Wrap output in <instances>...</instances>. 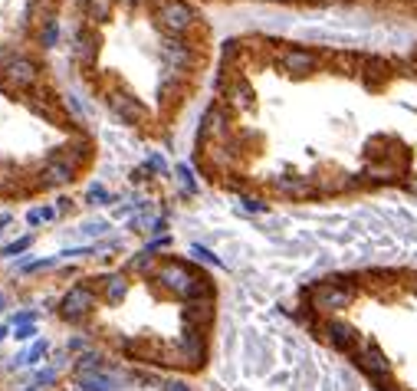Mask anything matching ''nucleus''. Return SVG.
<instances>
[{
	"mask_svg": "<svg viewBox=\"0 0 417 391\" xmlns=\"http://www.w3.org/2000/svg\"><path fill=\"white\" fill-rule=\"evenodd\" d=\"M37 382L40 385H53V382H56V372H49V368H47V372H37Z\"/></svg>",
	"mask_w": 417,
	"mask_h": 391,
	"instance_id": "nucleus-27",
	"label": "nucleus"
},
{
	"mask_svg": "<svg viewBox=\"0 0 417 391\" xmlns=\"http://www.w3.org/2000/svg\"><path fill=\"white\" fill-rule=\"evenodd\" d=\"M76 385L85 391H115V382L105 372H76Z\"/></svg>",
	"mask_w": 417,
	"mask_h": 391,
	"instance_id": "nucleus-14",
	"label": "nucleus"
},
{
	"mask_svg": "<svg viewBox=\"0 0 417 391\" xmlns=\"http://www.w3.org/2000/svg\"><path fill=\"white\" fill-rule=\"evenodd\" d=\"M351 303H355V287H349V283L329 279V283H319L315 289H309V309H315V313H322V315L342 313Z\"/></svg>",
	"mask_w": 417,
	"mask_h": 391,
	"instance_id": "nucleus-4",
	"label": "nucleus"
},
{
	"mask_svg": "<svg viewBox=\"0 0 417 391\" xmlns=\"http://www.w3.org/2000/svg\"><path fill=\"white\" fill-rule=\"evenodd\" d=\"M240 204H243V210H253V214H263L266 210V204L263 200H256V198H243Z\"/></svg>",
	"mask_w": 417,
	"mask_h": 391,
	"instance_id": "nucleus-25",
	"label": "nucleus"
},
{
	"mask_svg": "<svg viewBox=\"0 0 417 391\" xmlns=\"http://www.w3.org/2000/svg\"><path fill=\"white\" fill-rule=\"evenodd\" d=\"M10 224V214H0V227H7Z\"/></svg>",
	"mask_w": 417,
	"mask_h": 391,
	"instance_id": "nucleus-29",
	"label": "nucleus"
},
{
	"mask_svg": "<svg viewBox=\"0 0 417 391\" xmlns=\"http://www.w3.org/2000/svg\"><path fill=\"white\" fill-rule=\"evenodd\" d=\"M355 362L371 375V382L381 385V391H388V378H391V362L381 355V349L375 342H361L355 349Z\"/></svg>",
	"mask_w": 417,
	"mask_h": 391,
	"instance_id": "nucleus-6",
	"label": "nucleus"
},
{
	"mask_svg": "<svg viewBox=\"0 0 417 391\" xmlns=\"http://www.w3.org/2000/svg\"><path fill=\"white\" fill-rule=\"evenodd\" d=\"M191 253H194V257H200L204 263H214V267H224V263H220V260L214 257L210 250H204V247H200V243H194V247H191Z\"/></svg>",
	"mask_w": 417,
	"mask_h": 391,
	"instance_id": "nucleus-21",
	"label": "nucleus"
},
{
	"mask_svg": "<svg viewBox=\"0 0 417 391\" xmlns=\"http://www.w3.org/2000/svg\"><path fill=\"white\" fill-rule=\"evenodd\" d=\"M4 303H7V299H4V293H0V309H4Z\"/></svg>",
	"mask_w": 417,
	"mask_h": 391,
	"instance_id": "nucleus-33",
	"label": "nucleus"
},
{
	"mask_svg": "<svg viewBox=\"0 0 417 391\" xmlns=\"http://www.w3.org/2000/svg\"><path fill=\"white\" fill-rule=\"evenodd\" d=\"M408 191H414V194H417V181H408Z\"/></svg>",
	"mask_w": 417,
	"mask_h": 391,
	"instance_id": "nucleus-30",
	"label": "nucleus"
},
{
	"mask_svg": "<svg viewBox=\"0 0 417 391\" xmlns=\"http://www.w3.org/2000/svg\"><path fill=\"white\" fill-rule=\"evenodd\" d=\"M89 200H92V204H95V200L105 204V200H112V198H109V191H105L102 184H95V188H89Z\"/></svg>",
	"mask_w": 417,
	"mask_h": 391,
	"instance_id": "nucleus-23",
	"label": "nucleus"
},
{
	"mask_svg": "<svg viewBox=\"0 0 417 391\" xmlns=\"http://www.w3.org/2000/svg\"><path fill=\"white\" fill-rule=\"evenodd\" d=\"M40 83V66L27 56H10L0 63V89L10 92V96H20V92H30L37 89Z\"/></svg>",
	"mask_w": 417,
	"mask_h": 391,
	"instance_id": "nucleus-3",
	"label": "nucleus"
},
{
	"mask_svg": "<svg viewBox=\"0 0 417 391\" xmlns=\"http://www.w3.org/2000/svg\"><path fill=\"white\" fill-rule=\"evenodd\" d=\"M105 230H109V224H105V220H95V224H85L83 234H89V237H99V234H105Z\"/></svg>",
	"mask_w": 417,
	"mask_h": 391,
	"instance_id": "nucleus-24",
	"label": "nucleus"
},
{
	"mask_svg": "<svg viewBox=\"0 0 417 391\" xmlns=\"http://www.w3.org/2000/svg\"><path fill=\"white\" fill-rule=\"evenodd\" d=\"M33 335H37V329H33V325H20V329H17L20 342H27V339H33Z\"/></svg>",
	"mask_w": 417,
	"mask_h": 391,
	"instance_id": "nucleus-26",
	"label": "nucleus"
},
{
	"mask_svg": "<svg viewBox=\"0 0 417 391\" xmlns=\"http://www.w3.org/2000/svg\"><path fill=\"white\" fill-rule=\"evenodd\" d=\"M178 178H181V188L188 194H194L198 188H194V178H191V172H188V164H178Z\"/></svg>",
	"mask_w": 417,
	"mask_h": 391,
	"instance_id": "nucleus-20",
	"label": "nucleus"
},
{
	"mask_svg": "<svg viewBox=\"0 0 417 391\" xmlns=\"http://www.w3.org/2000/svg\"><path fill=\"white\" fill-rule=\"evenodd\" d=\"M152 279L164 293L178 296V299H188V303H194V299H214L210 279L204 277V273H198L194 267H188V263H181V260H164V263H158V267L152 270Z\"/></svg>",
	"mask_w": 417,
	"mask_h": 391,
	"instance_id": "nucleus-1",
	"label": "nucleus"
},
{
	"mask_svg": "<svg viewBox=\"0 0 417 391\" xmlns=\"http://www.w3.org/2000/svg\"><path fill=\"white\" fill-rule=\"evenodd\" d=\"M95 303H99L95 287H89V283H76V287H69V293L63 296V303H59V315H63L66 323H83L85 315L95 309Z\"/></svg>",
	"mask_w": 417,
	"mask_h": 391,
	"instance_id": "nucleus-5",
	"label": "nucleus"
},
{
	"mask_svg": "<svg viewBox=\"0 0 417 391\" xmlns=\"http://www.w3.org/2000/svg\"><path fill=\"white\" fill-rule=\"evenodd\" d=\"M122 4H142V0H122Z\"/></svg>",
	"mask_w": 417,
	"mask_h": 391,
	"instance_id": "nucleus-34",
	"label": "nucleus"
},
{
	"mask_svg": "<svg viewBox=\"0 0 417 391\" xmlns=\"http://www.w3.org/2000/svg\"><path fill=\"white\" fill-rule=\"evenodd\" d=\"M4 335H7V329H4V325H0V339H4Z\"/></svg>",
	"mask_w": 417,
	"mask_h": 391,
	"instance_id": "nucleus-32",
	"label": "nucleus"
},
{
	"mask_svg": "<svg viewBox=\"0 0 417 391\" xmlns=\"http://www.w3.org/2000/svg\"><path fill=\"white\" fill-rule=\"evenodd\" d=\"M162 59L168 63L174 73H184L198 63V53L191 49V43H184L181 37H164L162 40Z\"/></svg>",
	"mask_w": 417,
	"mask_h": 391,
	"instance_id": "nucleus-8",
	"label": "nucleus"
},
{
	"mask_svg": "<svg viewBox=\"0 0 417 391\" xmlns=\"http://www.w3.org/2000/svg\"><path fill=\"white\" fill-rule=\"evenodd\" d=\"M152 17L164 37H184L194 30L198 13L184 0H152Z\"/></svg>",
	"mask_w": 417,
	"mask_h": 391,
	"instance_id": "nucleus-2",
	"label": "nucleus"
},
{
	"mask_svg": "<svg viewBox=\"0 0 417 391\" xmlns=\"http://www.w3.org/2000/svg\"><path fill=\"white\" fill-rule=\"evenodd\" d=\"M227 99L237 105V109H253V99L256 96H253V89H250L243 79H237V83L227 89Z\"/></svg>",
	"mask_w": 417,
	"mask_h": 391,
	"instance_id": "nucleus-16",
	"label": "nucleus"
},
{
	"mask_svg": "<svg viewBox=\"0 0 417 391\" xmlns=\"http://www.w3.org/2000/svg\"><path fill=\"white\" fill-rule=\"evenodd\" d=\"M76 181V168L69 164V158H49L43 164V184H53V188H63V184Z\"/></svg>",
	"mask_w": 417,
	"mask_h": 391,
	"instance_id": "nucleus-11",
	"label": "nucleus"
},
{
	"mask_svg": "<svg viewBox=\"0 0 417 391\" xmlns=\"http://www.w3.org/2000/svg\"><path fill=\"white\" fill-rule=\"evenodd\" d=\"M99 293H102V299L109 306H119L125 299V293H128V279H125V273H109V277L99 279Z\"/></svg>",
	"mask_w": 417,
	"mask_h": 391,
	"instance_id": "nucleus-12",
	"label": "nucleus"
},
{
	"mask_svg": "<svg viewBox=\"0 0 417 391\" xmlns=\"http://www.w3.org/2000/svg\"><path fill=\"white\" fill-rule=\"evenodd\" d=\"M115 13V0H85V20L89 23H109Z\"/></svg>",
	"mask_w": 417,
	"mask_h": 391,
	"instance_id": "nucleus-15",
	"label": "nucleus"
},
{
	"mask_svg": "<svg viewBox=\"0 0 417 391\" xmlns=\"http://www.w3.org/2000/svg\"><path fill=\"white\" fill-rule=\"evenodd\" d=\"M279 66H283L289 76H309V73H315V69H319V53H313V49H303V47H289V49H283Z\"/></svg>",
	"mask_w": 417,
	"mask_h": 391,
	"instance_id": "nucleus-9",
	"label": "nucleus"
},
{
	"mask_svg": "<svg viewBox=\"0 0 417 391\" xmlns=\"http://www.w3.org/2000/svg\"><path fill=\"white\" fill-rule=\"evenodd\" d=\"M105 102H109V109H112V112L119 115L125 125H142L145 119H148V109H145V105L138 102L135 96H128V92L112 89V92H105Z\"/></svg>",
	"mask_w": 417,
	"mask_h": 391,
	"instance_id": "nucleus-7",
	"label": "nucleus"
},
{
	"mask_svg": "<svg viewBox=\"0 0 417 391\" xmlns=\"http://www.w3.org/2000/svg\"><path fill=\"white\" fill-rule=\"evenodd\" d=\"M325 339H329L339 352H355V349H358V335H355V329H351L349 323H342V319L325 323Z\"/></svg>",
	"mask_w": 417,
	"mask_h": 391,
	"instance_id": "nucleus-10",
	"label": "nucleus"
},
{
	"mask_svg": "<svg viewBox=\"0 0 417 391\" xmlns=\"http://www.w3.org/2000/svg\"><path fill=\"white\" fill-rule=\"evenodd\" d=\"M95 56H99V33L95 30H83L76 37V59L79 66H95Z\"/></svg>",
	"mask_w": 417,
	"mask_h": 391,
	"instance_id": "nucleus-13",
	"label": "nucleus"
},
{
	"mask_svg": "<svg viewBox=\"0 0 417 391\" xmlns=\"http://www.w3.org/2000/svg\"><path fill=\"white\" fill-rule=\"evenodd\" d=\"M43 355H47V342H37L30 349V355H23V365H33L37 359H43Z\"/></svg>",
	"mask_w": 417,
	"mask_h": 391,
	"instance_id": "nucleus-22",
	"label": "nucleus"
},
{
	"mask_svg": "<svg viewBox=\"0 0 417 391\" xmlns=\"http://www.w3.org/2000/svg\"><path fill=\"white\" fill-rule=\"evenodd\" d=\"M164 391H188V388H184L181 382H168V385H164Z\"/></svg>",
	"mask_w": 417,
	"mask_h": 391,
	"instance_id": "nucleus-28",
	"label": "nucleus"
},
{
	"mask_svg": "<svg viewBox=\"0 0 417 391\" xmlns=\"http://www.w3.org/2000/svg\"><path fill=\"white\" fill-rule=\"evenodd\" d=\"M309 4H332V0H309Z\"/></svg>",
	"mask_w": 417,
	"mask_h": 391,
	"instance_id": "nucleus-31",
	"label": "nucleus"
},
{
	"mask_svg": "<svg viewBox=\"0 0 417 391\" xmlns=\"http://www.w3.org/2000/svg\"><path fill=\"white\" fill-rule=\"evenodd\" d=\"M276 188L283 194H293V198H306V194L313 191V184L306 181V178H276Z\"/></svg>",
	"mask_w": 417,
	"mask_h": 391,
	"instance_id": "nucleus-17",
	"label": "nucleus"
},
{
	"mask_svg": "<svg viewBox=\"0 0 417 391\" xmlns=\"http://www.w3.org/2000/svg\"><path fill=\"white\" fill-rule=\"evenodd\" d=\"M56 40H59V20L56 17L43 20V23H40V43L49 49V47H56Z\"/></svg>",
	"mask_w": 417,
	"mask_h": 391,
	"instance_id": "nucleus-18",
	"label": "nucleus"
},
{
	"mask_svg": "<svg viewBox=\"0 0 417 391\" xmlns=\"http://www.w3.org/2000/svg\"><path fill=\"white\" fill-rule=\"evenodd\" d=\"M30 243H33V237H20L17 243H7V247H0V253H4V257H13V253H23Z\"/></svg>",
	"mask_w": 417,
	"mask_h": 391,
	"instance_id": "nucleus-19",
	"label": "nucleus"
}]
</instances>
